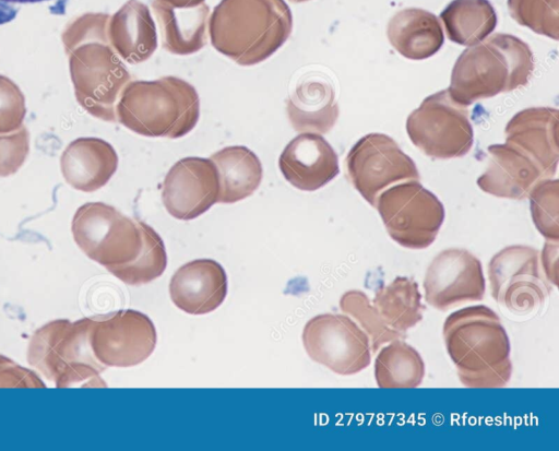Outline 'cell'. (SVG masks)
I'll return each instance as SVG.
<instances>
[{
  "instance_id": "ffe728a7",
  "label": "cell",
  "mask_w": 559,
  "mask_h": 451,
  "mask_svg": "<svg viewBox=\"0 0 559 451\" xmlns=\"http://www.w3.org/2000/svg\"><path fill=\"white\" fill-rule=\"evenodd\" d=\"M60 168L72 188L93 192L114 176L118 168V155L112 145L103 139L79 138L62 152Z\"/></svg>"
},
{
  "instance_id": "4fadbf2b",
  "label": "cell",
  "mask_w": 559,
  "mask_h": 451,
  "mask_svg": "<svg viewBox=\"0 0 559 451\" xmlns=\"http://www.w3.org/2000/svg\"><path fill=\"white\" fill-rule=\"evenodd\" d=\"M157 341L153 321L126 309L93 317L90 343L95 358L107 367H133L147 359Z\"/></svg>"
},
{
  "instance_id": "277c9868",
  "label": "cell",
  "mask_w": 559,
  "mask_h": 451,
  "mask_svg": "<svg viewBox=\"0 0 559 451\" xmlns=\"http://www.w3.org/2000/svg\"><path fill=\"white\" fill-rule=\"evenodd\" d=\"M533 70L530 46L516 36L497 33L459 56L448 92L455 103L468 106L526 85Z\"/></svg>"
},
{
  "instance_id": "6da1fadb",
  "label": "cell",
  "mask_w": 559,
  "mask_h": 451,
  "mask_svg": "<svg viewBox=\"0 0 559 451\" xmlns=\"http://www.w3.org/2000/svg\"><path fill=\"white\" fill-rule=\"evenodd\" d=\"M106 13H85L62 33L78 103L93 117L115 122L116 105L131 75L108 38Z\"/></svg>"
},
{
  "instance_id": "4dcf8cb0",
  "label": "cell",
  "mask_w": 559,
  "mask_h": 451,
  "mask_svg": "<svg viewBox=\"0 0 559 451\" xmlns=\"http://www.w3.org/2000/svg\"><path fill=\"white\" fill-rule=\"evenodd\" d=\"M510 15L520 25L550 37H559V0H508Z\"/></svg>"
},
{
  "instance_id": "83f0119b",
  "label": "cell",
  "mask_w": 559,
  "mask_h": 451,
  "mask_svg": "<svg viewBox=\"0 0 559 451\" xmlns=\"http://www.w3.org/2000/svg\"><path fill=\"white\" fill-rule=\"evenodd\" d=\"M425 376L419 353L400 339L382 347L374 361V378L379 388H416Z\"/></svg>"
},
{
  "instance_id": "8fae6325",
  "label": "cell",
  "mask_w": 559,
  "mask_h": 451,
  "mask_svg": "<svg viewBox=\"0 0 559 451\" xmlns=\"http://www.w3.org/2000/svg\"><path fill=\"white\" fill-rule=\"evenodd\" d=\"M301 337L308 356L337 375L358 373L371 363L368 335L347 316H314L305 324Z\"/></svg>"
},
{
  "instance_id": "3957f363",
  "label": "cell",
  "mask_w": 559,
  "mask_h": 451,
  "mask_svg": "<svg viewBox=\"0 0 559 451\" xmlns=\"http://www.w3.org/2000/svg\"><path fill=\"white\" fill-rule=\"evenodd\" d=\"M207 29L218 52L240 66H253L284 45L293 15L284 0H221Z\"/></svg>"
},
{
  "instance_id": "44dd1931",
  "label": "cell",
  "mask_w": 559,
  "mask_h": 451,
  "mask_svg": "<svg viewBox=\"0 0 559 451\" xmlns=\"http://www.w3.org/2000/svg\"><path fill=\"white\" fill-rule=\"evenodd\" d=\"M108 38L124 61L147 60L157 48L156 26L150 9L139 0H128L108 22Z\"/></svg>"
},
{
  "instance_id": "f35d334b",
  "label": "cell",
  "mask_w": 559,
  "mask_h": 451,
  "mask_svg": "<svg viewBox=\"0 0 559 451\" xmlns=\"http://www.w3.org/2000/svg\"><path fill=\"white\" fill-rule=\"evenodd\" d=\"M292 2H295V3H299V2H305V1H309V0H289Z\"/></svg>"
},
{
  "instance_id": "9a60e30c",
  "label": "cell",
  "mask_w": 559,
  "mask_h": 451,
  "mask_svg": "<svg viewBox=\"0 0 559 451\" xmlns=\"http://www.w3.org/2000/svg\"><path fill=\"white\" fill-rule=\"evenodd\" d=\"M219 177L211 158L186 157L175 163L164 182L162 199L175 218L188 221L205 213L218 200Z\"/></svg>"
},
{
  "instance_id": "603a6c76",
  "label": "cell",
  "mask_w": 559,
  "mask_h": 451,
  "mask_svg": "<svg viewBox=\"0 0 559 451\" xmlns=\"http://www.w3.org/2000/svg\"><path fill=\"white\" fill-rule=\"evenodd\" d=\"M286 112L298 132H329L338 117L333 86L321 78L305 80L286 100Z\"/></svg>"
},
{
  "instance_id": "52a82bcc",
  "label": "cell",
  "mask_w": 559,
  "mask_h": 451,
  "mask_svg": "<svg viewBox=\"0 0 559 451\" xmlns=\"http://www.w3.org/2000/svg\"><path fill=\"white\" fill-rule=\"evenodd\" d=\"M71 230L79 248L108 271L132 262L142 250L139 222L104 202L81 205L73 215Z\"/></svg>"
},
{
  "instance_id": "f1b7e54d",
  "label": "cell",
  "mask_w": 559,
  "mask_h": 451,
  "mask_svg": "<svg viewBox=\"0 0 559 451\" xmlns=\"http://www.w3.org/2000/svg\"><path fill=\"white\" fill-rule=\"evenodd\" d=\"M142 237V250L132 262L109 272L128 285H142L159 277L167 266V253L160 236L146 223L138 221Z\"/></svg>"
},
{
  "instance_id": "2e32d148",
  "label": "cell",
  "mask_w": 559,
  "mask_h": 451,
  "mask_svg": "<svg viewBox=\"0 0 559 451\" xmlns=\"http://www.w3.org/2000/svg\"><path fill=\"white\" fill-rule=\"evenodd\" d=\"M278 166L295 188L314 191L340 171L338 158L331 144L319 133L301 132L284 147Z\"/></svg>"
},
{
  "instance_id": "e575fe53",
  "label": "cell",
  "mask_w": 559,
  "mask_h": 451,
  "mask_svg": "<svg viewBox=\"0 0 559 451\" xmlns=\"http://www.w3.org/2000/svg\"><path fill=\"white\" fill-rule=\"evenodd\" d=\"M0 388H46L35 371L0 355Z\"/></svg>"
},
{
  "instance_id": "74e56055",
  "label": "cell",
  "mask_w": 559,
  "mask_h": 451,
  "mask_svg": "<svg viewBox=\"0 0 559 451\" xmlns=\"http://www.w3.org/2000/svg\"><path fill=\"white\" fill-rule=\"evenodd\" d=\"M4 2H12V3H34V2H41L47 0H0Z\"/></svg>"
},
{
  "instance_id": "7c38bea8",
  "label": "cell",
  "mask_w": 559,
  "mask_h": 451,
  "mask_svg": "<svg viewBox=\"0 0 559 451\" xmlns=\"http://www.w3.org/2000/svg\"><path fill=\"white\" fill-rule=\"evenodd\" d=\"M345 166L353 187L372 206L390 185L419 179L413 159L383 133H369L358 140L349 150Z\"/></svg>"
},
{
  "instance_id": "30bf717a",
  "label": "cell",
  "mask_w": 559,
  "mask_h": 451,
  "mask_svg": "<svg viewBox=\"0 0 559 451\" xmlns=\"http://www.w3.org/2000/svg\"><path fill=\"white\" fill-rule=\"evenodd\" d=\"M540 252L530 246L513 245L498 251L488 263L492 298L513 313L540 307L551 293L544 276Z\"/></svg>"
},
{
  "instance_id": "d4e9b609",
  "label": "cell",
  "mask_w": 559,
  "mask_h": 451,
  "mask_svg": "<svg viewBox=\"0 0 559 451\" xmlns=\"http://www.w3.org/2000/svg\"><path fill=\"white\" fill-rule=\"evenodd\" d=\"M219 177V203H235L251 195L262 180L259 157L248 147L234 145L211 155Z\"/></svg>"
},
{
  "instance_id": "5bb4252c",
  "label": "cell",
  "mask_w": 559,
  "mask_h": 451,
  "mask_svg": "<svg viewBox=\"0 0 559 451\" xmlns=\"http://www.w3.org/2000/svg\"><path fill=\"white\" fill-rule=\"evenodd\" d=\"M423 285L426 301L441 311L481 300L486 288L480 261L461 248L439 252L428 266Z\"/></svg>"
},
{
  "instance_id": "9c48e42d",
  "label": "cell",
  "mask_w": 559,
  "mask_h": 451,
  "mask_svg": "<svg viewBox=\"0 0 559 451\" xmlns=\"http://www.w3.org/2000/svg\"><path fill=\"white\" fill-rule=\"evenodd\" d=\"M466 106L455 103L448 90L427 96L406 120L416 147L432 158L466 155L473 146V127Z\"/></svg>"
},
{
  "instance_id": "4316f807",
  "label": "cell",
  "mask_w": 559,
  "mask_h": 451,
  "mask_svg": "<svg viewBox=\"0 0 559 451\" xmlns=\"http://www.w3.org/2000/svg\"><path fill=\"white\" fill-rule=\"evenodd\" d=\"M420 300L417 283L396 276L389 285L377 289L372 304L389 328L406 335V331L423 319L425 306Z\"/></svg>"
},
{
  "instance_id": "8992f818",
  "label": "cell",
  "mask_w": 559,
  "mask_h": 451,
  "mask_svg": "<svg viewBox=\"0 0 559 451\" xmlns=\"http://www.w3.org/2000/svg\"><path fill=\"white\" fill-rule=\"evenodd\" d=\"M91 324L92 318L46 323L29 340L28 364L57 388L106 387L100 378L106 367L95 358L90 343Z\"/></svg>"
},
{
  "instance_id": "5b68a950",
  "label": "cell",
  "mask_w": 559,
  "mask_h": 451,
  "mask_svg": "<svg viewBox=\"0 0 559 451\" xmlns=\"http://www.w3.org/2000/svg\"><path fill=\"white\" fill-rule=\"evenodd\" d=\"M199 116L194 86L171 75L130 81L116 105L117 121L145 137L181 138L197 126Z\"/></svg>"
},
{
  "instance_id": "cb8c5ba5",
  "label": "cell",
  "mask_w": 559,
  "mask_h": 451,
  "mask_svg": "<svg viewBox=\"0 0 559 451\" xmlns=\"http://www.w3.org/2000/svg\"><path fill=\"white\" fill-rule=\"evenodd\" d=\"M152 9L160 28L163 47L170 54L191 55L206 45L210 16L207 4L178 9L154 0Z\"/></svg>"
},
{
  "instance_id": "d6a6232c",
  "label": "cell",
  "mask_w": 559,
  "mask_h": 451,
  "mask_svg": "<svg viewBox=\"0 0 559 451\" xmlns=\"http://www.w3.org/2000/svg\"><path fill=\"white\" fill-rule=\"evenodd\" d=\"M26 115L25 97L15 82L0 74V134L23 126Z\"/></svg>"
},
{
  "instance_id": "ba28073f",
  "label": "cell",
  "mask_w": 559,
  "mask_h": 451,
  "mask_svg": "<svg viewBox=\"0 0 559 451\" xmlns=\"http://www.w3.org/2000/svg\"><path fill=\"white\" fill-rule=\"evenodd\" d=\"M374 207L390 237L409 249L429 247L445 215L440 200L418 180L403 181L382 191Z\"/></svg>"
},
{
  "instance_id": "d6986e66",
  "label": "cell",
  "mask_w": 559,
  "mask_h": 451,
  "mask_svg": "<svg viewBox=\"0 0 559 451\" xmlns=\"http://www.w3.org/2000/svg\"><path fill=\"white\" fill-rule=\"evenodd\" d=\"M488 153V166L477 185L489 194L523 200L539 181L547 179L537 164L512 144H492Z\"/></svg>"
},
{
  "instance_id": "7402d4cb",
  "label": "cell",
  "mask_w": 559,
  "mask_h": 451,
  "mask_svg": "<svg viewBox=\"0 0 559 451\" xmlns=\"http://www.w3.org/2000/svg\"><path fill=\"white\" fill-rule=\"evenodd\" d=\"M386 35L397 52L413 60L433 56L444 40L437 16L419 8H406L396 12L388 23Z\"/></svg>"
},
{
  "instance_id": "484cf974",
  "label": "cell",
  "mask_w": 559,
  "mask_h": 451,
  "mask_svg": "<svg viewBox=\"0 0 559 451\" xmlns=\"http://www.w3.org/2000/svg\"><path fill=\"white\" fill-rule=\"evenodd\" d=\"M448 38L473 46L489 36L497 25V14L488 0H452L440 13Z\"/></svg>"
},
{
  "instance_id": "1f68e13d",
  "label": "cell",
  "mask_w": 559,
  "mask_h": 451,
  "mask_svg": "<svg viewBox=\"0 0 559 451\" xmlns=\"http://www.w3.org/2000/svg\"><path fill=\"white\" fill-rule=\"evenodd\" d=\"M531 214L535 227L546 240H559L558 179H544L530 192Z\"/></svg>"
},
{
  "instance_id": "836d02e7",
  "label": "cell",
  "mask_w": 559,
  "mask_h": 451,
  "mask_svg": "<svg viewBox=\"0 0 559 451\" xmlns=\"http://www.w3.org/2000/svg\"><path fill=\"white\" fill-rule=\"evenodd\" d=\"M29 151V134L23 124L17 130L0 134V177L13 175L24 164Z\"/></svg>"
},
{
  "instance_id": "d590c367",
  "label": "cell",
  "mask_w": 559,
  "mask_h": 451,
  "mask_svg": "<svg viewBox=\"0 0 559 451\" xmlns=\"http://www.w3.org/2000/svg\"><path fill=\"white\" fill-rule=\"evenodd\" d=\"M558 241L547 240L542 252V265L548 282L557 286Z\"/></svg>"
},
{
  "instance_id": "f546056e",
  "label": "cell",
  "mask_w": 559,
  "mask_h": 451,
  "mask_svg": "<svg viewBox=\"0 0 559 451\" xmlns=\"http://www.w3.org/2000/svg\"><path fill=\"white\" fill-rule=\"evenodd\" d=\"M340 308L344 313L352 316L368 334L373 353L383 344L406 336L392 330L382 321L369 297L361 290L345 292L340 299Z\"/></svg>"
},
{
  "instance_id": "7a4b0ae2",
  "label": "cell",
  "mask_w": 559,
  "mask_h": 451,
  "mask_svg": "<svg viewBox=\"0 0 559 451\" xmlns=\"http://www.w3.org/2000/svg\"><path fill=\"white\" fill-rule=\"evenodd\" d=\"M443 340L463 385L500 388L509 382L510 341L489 307L476 305L452 312L443 324Z\"/></svg>"
},
{
  "instance_id": "8d00e7d4",
  "label": "cell",
  "mask_w": 559,
  "mask_h": 451,
  "mask_svg": "<svg viewBox=\"0 0 559 451\" xmlns=\"http://www.w3.org/2000/svg\"><path fill=\"white\" fill-rule=\"evenodd\" d=\"M173 8L186 9L193 8L204 3L205 0H159Z\"/></svg>"
},
{
  "instance_id": "e0dca14e",
  "label": "cell",
  "mask_w": 559,
  "mask_h": 451,
  "mask_svg": "<svg viewBox=\"0 0 559 451\" xmlns=\"http://www.w3.org/2000/svg\"><path fill=\"white\" fill-rule=\"evenodd\" d=\"M558 115L556 108H526L515 114L504 129L506 142L532 158L546 178L552 177L558 166Z\"/></svg>"
},
{
  "instance_id": "ac0fdd59",
  "label": "cell",
  "mask_w": 559,
  "mask_h": 451,
  "mask_svg": "<svg viewBox=\"0 0 559 451\" xmlns=\"http://www.w3.org/2000/svg\"><path fill=\"white\" fill-rule=\"evenodd\" d=\"M171 301L189 314H205L218 308L227 295V276L212 259H198L180 266L169 283Z\"/></svg>"
}]
</instances>
